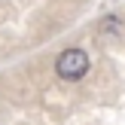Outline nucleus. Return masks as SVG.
Instances as JSON below:
<instances>
[{"mask_svg": "<svg viewBox=\"0 0 125 125\" xmlns=\"http://www.w3.org/2000/svg\"><path fill=\"white\" fill-rule=\"evenodd\" d=\"M55 70H58L61 79H67V83H76V79L85 76V70H89V55L83 52V49H67V52L58 55V64H55Z\"/></svg>", "mask_w": 125, "mask_h": 125, "instance_id": "f257e3e1", "label": "nucleus"}]
</instances>
